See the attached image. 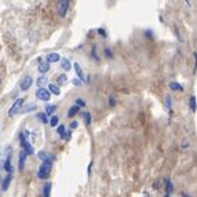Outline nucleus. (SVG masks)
Segmentation results:
<instances>
[{
	"label": "nucleus",
	"instance_id": "nucleus-1",
	"mask_svg": "<svg viewBox=\"0 0 197 197\" xmlns=\"http://www.w3.org/2000/svg\"><path fill=\"white\" fill-rule=\"evenodd\" d=\"M51 168H53V157H48L47 160H44L42 163V165H40V168H39V172H37V177H39L40 179L48 178V175H50V172H51Z\"/></svg>",
	"mask_w": 197,
	"mask_h": 197
},
{
	"label": "nucleus",
	"instance_id": "nucleus-2",
	"mask_svg": "<svg viewBox=\"0 0 197 197\" xmlns=\"http://www.w3.org/2000/svg\"><path fill=\"white\" fill-rule=\"evenodd\" d=\"M28 135H29V131H24V132H21L20 134V143H21V146H22L24 152L29 156V154H33L35 149H33V146L29 143L28 139H26V136Z\"/></svg>",
	"mask_w": 197,
	"mask_h": 197
},
{
	"label": "nucleus",
	"instance_id": "nucleus-3",
	"mask_svg": "<svg viewBox=\"0 0 197 197\" xmlns=\"http://www.w3.org/2000/svg\"><path fill=\"white\" fill-rule=\"evenodd\" d=\"M68 9H69V2H66V0H61V2L57 3V13H58V15L61 18L66 17Z\"/></svg>",
	"mask_w": 197,
	"mask_h": 197
},
{
	"label": "nucleus",
	"instance_id": "nucleus-4",
	"mask_svg": "<svg viewBox=\"0 0 197 197\" xmlns=\"http://www.w3.org/2000/svg\"><path fill=\"white\" fill-rule=\"evenodd\" d=\"M24 102H25V101H24L22 98H20V99L15 101V102L13 103V106L10 108V110H9V116H15L18 112H21V108H22Z\"/></svg>",
	"mask_w": 197,
	"mask_h": 197
},
{
	"label": "nucleus",
	"instance_id": "nucleus-5",
	"mask_svg": "<svg viewBox=\"0 0 197 197\" xmlns=\"http://www.w3.org/2000/svg\"><path fill=\"white\" fill-rule=\"evenodd\" d=\"M36 98L40 101H44V102H48L51 98V94L47 88H39L36 91Z\"/></svg>",
	"mask_w": 197,
	"mask_h": 197
},
{
	"label": "nucleus",
	"instance_id": "nucleus-6",
	"mask_svg": "<svg viewBox=\"0 0 197 197\" xmlns=\"http://www.w3.org/2000/svg\"><path fill=\"white\" fill-rule=\"evenodd\" d=\"M32 84H33V79H32V76H25V77L22 79V81H21V90L22 91H28L29 88L32 87Z\"/></svg>",
	"mask_w": 197,
	"mask_h": 197
},
{
	"label": "nucleus",
	"instance_id": "nucleus-7",
	"mask_svg": "<svg viewBox=\"0 0 197 197\" xmlns=\"http://www.w3.org/2000/svg\"><path fill=\"white\" fill-rule=\"evenodd\" d=\"M11 154L13 152L10 150V147H7V157H6V161H4V169H6L9 174L13 172V165H11Z\"/></svg>",
	"mask_w": 197,
	"mask_h": 197
},
{
	"label": "nucleus",
	"instance_id": "nucleus-8",
	"mask_svg": "<svg viewBox=\"0 0 197 197\" xmlns=\"http://www.w3.org/2000/svg\"><path fill=\"white\" fill-rule=\"evenodd\" d=\"M73 68H75V70H76V75H77L79 80H81V81H86V83H87V77H86V76H84V72H83V69H81L80 64H77V62H75V64H73Z\"/></svg>",
	"mask_w": 197,
	"mask_h": 197
},
{
	"label": "nucleus",
	"instance_id": "nucleus-9",
	"mask_svg": "<svg viewBox=\"0 0 197 197\" xmlns=\"http://www.w3.org/2000/svg\"><path fill=\"white\" fill-rule=\"evenodd\" d=\"M11 179H13V175H11V174H9V175H7V177L3 179V182H2V190H3V191H6L7 189H9L10 183H11Z\"/></svg>",
	"mask_w": 197,
	"mask_h": 197
},
{
	"label": "nucleus",
	"instance_id": "nucleus-10",
	"mask_svg": "<svg viewBox=\"0 0 197 197\" xmlns=\"http://www.w3.org/2000/svg\"><path fill=\"white\" fill-rule=\"evenodd\" d=\"M59 59H61L59 54L58 53H53V54H48V55H47V58H46V62L51 64V62H58Z\"/></svg>",
	"mask_w": 197,
	"mask_h": 197
},
{
	"label": "nucleus",
	"instance_id": "nucleus-11",
	"mask_svg": "<svg viewBox=\"0 0 197 197\" xmlns=\"http://www.w3.org/2000/svg\"><path fill=\"white\" fill-rule=\"evenodd\" d=\"M37 70H39L42 75H44V73H47L48 70H50V64H48V62H42V64H39V66H37Z\"/></svg>",
	"mask_w": 197,
	"mask_h": 197
},
{
	"label": "nucleus",
	"instance_id": "nucleus-12",
	"mask_svg": "<svg viewBox=\"0 0 197 197\" xmlns=\"http://www.w3.org/2000/svg\"><path fill=\"white\" fill-rule=\"evenodd\" d=\"M51 188H53V185H51L50 182H46L44 183V186H43V197H50Z\"/></svg>",
	"mask_w": 197,
	"mask_h": 197
},
{
	"label": "nucleus",
	"instance_id": "nucleus-13",
	"mask_svg": "<svg viewBox=\"0 0 197 197\" xmlns=\"http://www.w3.org/2000/svg\"><path fill=\"white\" fill-rule=\"evenodd\" d=\"M48 91H50V94H54V95L61 94V90H59L58 84H48Z\"/></svg>",
	"mask_w": 197,
	"mask_h": 197
},
{
	"label": "nucleus",
	"instance_id": "nucleus-14",
	"mask_svg": "<svg viewBox=\"0 0 197 197\" xmlns=\"http://www.w3.org/2000/svg\"><path fill=\"white\" fill-rule=\"evenodd\" d=\"M164 183H165V194H171L172 193V190H174V185H172V182H171V179L169 178H167L165 180H164Z\"/></svg>",
	"mask_w": 197,
	"mask_h": 197
},
{
	"label": "nucleus",
	"instance_id": "nucleus-15",
	"mask_svg": "<svg viewBox=\"0 0 197 197\" xmlns=\"http://www.w3.org/2000/svg\"><path fill=\"white\" fill-rule=\"evenodd\" d=\"M169 90H172V91H183V87L180 86L178 81H171V83L168 84Z\"/></svg>",
	"mask_w": 197,
	"mask_h": 197
},
{
	"label": "nucleus",
	"instance_id": "nucleus-16",
	"mask_svg": "<svg viewBox=\"0 0 197 197\" xmlns=\"http://www.w3.org/2000/svg\"><path fill=\"white\" fill-rule=\"evenodd\" d=\"M61 68L64 70H66V72H69L70 68H72V65H70V61L68 58H62L61 59Z\"/></svg>",
	"mask_w": 197,
	"mask_h": 197
},
{
	"label": "nucleus",
	"instance_id": "nucleus-17",
	"mask_svg": "<svg viewBox=\"0 0 197 197\" xmlns=\"http://www.w3.org/2000/svg\"><path fill=\"white\" fill-rule=\"evenodd\" d=\"M189 108H190L191 112H196L197 110V103H196V95H191L189 98Z\"/></svg>",
	"mask_w": 197,
	"mask_h": 197
},
{
	"label": "nucleus",
	"instance_id": "nucleus-18",
	"mask_svg": "<svg viewBox=\"0 0 197 197\" xmlns=\"http://www.w3.org/2000/svg\"><path fill=\"white\" fill-rule=\"evenodd\" d=\"M26 157H28V154H26L25 152H21L20 153V169H22L24 167H25V161H26Z\"/></svg>",
	"mask_w": 197,
	"mask_h": 197
},
{
	"label": "nucleus",
	"instance_id": "nucleus-19",
	"mask_svg": "<svg viewBox=\"0 0 197 197\" xmlns=\"http://www.w3.org/2000/svg\"><path fill=\"white\" fill-rule=\"evenodd\" d=\"M79 110H80V108H77L76 105H72L69 108V112H68V117H75Z\"/></svg>",
	"mask_w": 197,
	"mask_h": 197
},
{
	"label": "nucleus",
	"instance_id": "nucleus-20",
	"mask_svg": "<svg viewBox=\"0 0 197 197\" xmlns=\"http://www.w3.org/2000/svg\"><path fill=\"white\" fill-rule=\"evenodd\" d=\"M36 117L39 119V121H40V123H43V124L48 123V117H47V114H46L44 112H40V113H37V114H36Z\"/></svg>",
	"mask_w": 197,
	"mask_h": 197
},
{
	"label": "nucleus",
	"instance_id": "nucleus-21",
	"mask_svg": "<svg viewBox=\"0 0 197 197\" xmlns=\"http://www.w3.org/2000/svg\"><path fill=\"white\" fill-rule=\"evenodd\" d=\"M46 84H47V77H46L44 75L40 76V77L37 79V86H39V88H44Z\"/></svg>",
	"mask_w": 197,
	"mask_h": 197
},
{
	"label": "nucleus",
	"instance_id": "nucleus-22",
	"mask_svg": "<svg viewBox=\"0 0 197 197\" xmlns=\"http://www.w3.org/2000/svg\"><path fill=\"white\" fill-rule=\"evenodd\" d=\"M165 108H167V110L168 112H171V109H172V98H171V95H165Z\"/></svg>",
	"mask_w": 197,
	"mask_h": 197
},
{
	"label": "nucleus",
	"instance_id": "nucleus-23",
	"mask_svg": "<svg viewBox=\"0 0 197 197\" xmlns=\"http://www.w3.org/2000/svg\"><path fill=\"white\" fill-rule=\"evenodd\" d=\"M68 81V76L66 75H59L58 79H57V83H58V86H62V84H65Z\"/></svg>",
	"mask_w": 197,
	"mask_h": 197
},
{
	"label": "nucleus",
	"instance_id": "nucleus-24",
	"mask_svg": "<svg viewBox=\"0 0 197 197\" xmlns=\"http://www.w3.org/2000/svg\"><path fill=\"white\" fill-rule=\"evenodd\" d=\"M55 109H57L55 105H47V106H46V112H44V113L47 114V116H48V114H53L54 112H55Z\"/></svg>",
	"mask_w": 197,
	"mask_h": 197
},
{
	"label": "nucleus",
	"instance_id": "nucleus-25",
	"mask_svg": "<svg viewBox=\"0 0 197 197\" xmlns=\"http://www.w3.org/2000/svg\"><path fill=\"white\" fill-rule=\"evenodd\" d=\"M83 117H84V121H86L87 125L91 124V113H90V112H83Z\"/></svg>",
	"mask_w": 197,
	"mask_h": 197
},
{
	"label": "nucleus",
	"instance_id": "nucleus-26",
	"mask_svg": "<svg viewBox=\"0 0 197 197\" xmlns=\"http://www.w3.org/2000/svg\"><path fill=\"white\" fill-rule=\"evenodd\" d=\"M35 109H36V105H35V103H29L25 109H21V112H22V113H28V112H32V110H35Z\"/></svg>",
	"mask_w": 197,
	"mask_h": 197
},
{
	"label": "nucleus",
	"instance_id": "nucleus-27",
	"mask_svg": "<svg viewBox=\"0 0 197 197\" xmlns=\"http://www.w3.org/2000/svg\"><path fill=\"white\" fill-rule=\"evenodd\" d=\"M58 121H59V117L58 116H51L50 117V124H51V127H55V125H58Z\"/></svg>",
	"mask_w": 197,
	"mask_h": 197
},
{
	"label": "nucleus",
	"instance_id": "nucleus-28",
	"mask_svg": "<svg viewBox=\"0 0 197 197\" xmlns=\"http://www.w3.org/2000/svg\"><path fill=\"white\" fill-rule=\"evenodd\" d=\"M57 132H58V135L61 136V138H64L65 136V125H58V128H57Z\"/></svg>",
	"mask_w": 197,
	"mask_h": 197
},
{
	"label": "nucleus",
	"instance_id": "nucleus-29",
	"mask_svg": "<svg viewBox=\"0 0 197 197\" xmlns=\"http://www.w3.org/2000/svg\"><path fill=\"white\" fill-rule=\"evenodd\" d=\"M37 156H39V158H40V160H42V161H44V160H47V158H48L47 153H46L44 150H40V152H39V154H37Z\"/></svg>",
	"mask_w": 197,
	"mask_h": 197
},
{
	"label": "nucleus",
	"instance_id": "nucleus-30",
	"mask_svg": "<svg viewBox=\"0 0 197 197\" xmlns=\"http://www.w3.org/2000/svg\"><path fill=\"white\" fill-rule=\"evenodd\" d=\"M75 105L77 106V108H86V102H84L83 99H80V98H79V99H76Z\"/></svg>",
	"mask_w": 197,
	"mask_h": 197
},
{
	"label": "nucleus",
	"instance_id": "nucleus-31",
	"mask_svg": "<svg viewBox=\"0 0 197 197\" xmlns=\"http://www.w3.org/2000/svg\"><path fill=\"white\" fill-rule=\"evenodd\" d=\"M73 84H75L76 87H81L83 86V81L79 80V79H73Z\"/></svg>",
	"mask_w": 197,
	"mask_h": 197
},
{
	"label": "nucleus",
	"instance_id": "nucleus-32",
	"mask_svg": "<svg viewBox=\"0 0 197 197\" xmlns=\"http://www.w3.org/2000/svg\"><path fill=\"white\" fill-rule=\"evenodd\" d=\"M91 57L95 59V61H99V57L95 54V47H92V50H91Z\"/></svg>",
	"mask_w": 197,
	"mask_h": 197
},
{
	"label": "nucleus",
	"instance_id": "nucleus-33",
	"mask_svg": "<svg viewBox=\"0 0 197 197\" xmlns=\"http://www.w3.org/2000/svg\"><path fill=\"white\" fill-rule=\"evenodd\" d=\"M189 145H190V143H189L186 139H183L182 143H180V147H182V149H186V147H189Z\"/></svg>",
	"mask_w": 197,
	"mask_h": 197
},
{
	"label": "nucleus",
	"instance_id": "nucleus-34",
	"mask_svg": "<svg viewBox=\"0 0 197 197\" xmlns=\"http://www.w3.org/2000/svg\"><path fill=\"white\" fill-rule=\"evenodd\" d=\"M98 33H99L102 37H106V36H108V35H106V32H105V29H103V28H99V29H98Z\"/></svg>",
	"mask_w": 197,
	"mask_h": 197
},
{
	"label": "nucleus",
	"instance_id": "nucleus-35",
	"mask_svg": "<svg viewBox=\"0 0 197 197\" xmlns=\"http://www.w3.org/2000/svg\"><path fill=\"white\" fill-rule=\"evenodd\" d=\"M105 55L108 57V58H109V57L112 58V57H113V54H112V50H109V48H105Z\"/></svg>",
	"mask_w": 197,
	"mask_h": 197
},
{
	"label": "nucleus",
	"instance_id": "nucleus-36",
	"mask_svg": "<svg viewBox=\"0 0 197 197\" xmlns=\"http://www.w3.org/2000/svg\"><path fill=\"white\" fill-rule=\"evenodd\" d=\"M145 35H146V37H149V39H152V37H153V33H152V31H150V29H147V31L145 32Z\"/></svg>",
	"mask_w": 197,
	"mask_h": 197
},
{
	"label": "nucleus",
	"instance_id": "nucleus-37",
	"mask_svg": "<svg viewBox=\"0 0 197 197\" xmlns=\"http://www.w3.org/2000/svg\"><path fill=\"white\" fill-rule=\"evenodd\" d=\"M77 125H79V123H77V121H72V123H70V128H72V130L77 128Z\"/></svg>",
	"mask_w": 197,
	"mask_h": 197
},
{
	"label": "nucleus",
	"instance_id": "nucleus-38",
	"mask_svg": "<svg viewBox=\"0 0 197 197\" xmlns=\"http://www.w3.org/2000/svg\"><path fill=\"white\" fill-rule=\"evenodd\" d=\"M114 103H116V102H114V98H113V97H109V105H110V106H114Z\"/></svg>",
	"mask_w": 197,
	"mask_h": 197
},
{
	"label": "nucleus",
	"instance_id": "nucleus-39",
	"mask_svg": "<svg viewBox=\"0 0 197 197\" xmlns=\"http://www.w3.org/2000/svg\"><path fill=\"white\" fill-rule=\"evenodd\" d=\"M194 58H196V64H194V72H196V69H197V53L194 54Z\"/></svg>",
	"mask_w": 197,
	"mask_h": 197
},
{
	"label": "nucleus",
	"instance_id": "nucleus-40",
	"mask_svg": "<svg viewBox=\"0 0 197 197\" xmlns=\"http://www.w3.org/2000/svg\"><path fill=\"white\" fill-rule=\"evenodd\" d=\"M180 196H182V197H190V194H188V193H183V191H182V193H180Z\"/></svg>",
	"mask_w": 197,
	"mask_h": 197
},
{
	"label": "nucleus",
	"instance_id": "nucleus-41",
	"mask_svg": "<svg viewBox=\"0 0 197 197\" xmlns=\"http://www.w3.org/2000/svg\"><path fill=\"white\" fill-rule=\"evenodd\" d=\"M165 197H169V196H168V194H165Z\"/></svg>",
	"mask_w": 197,
	"mask_h": 197
}]
</instances>
